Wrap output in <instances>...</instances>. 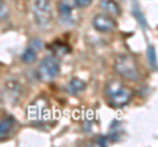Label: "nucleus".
Instances as JSON below:
<instances>
[{
    "label": "nucleus",
    "mask_w": 158,
    "mask_h": 147,
    "mask_svg": "<svg viewBox=\"0 0 158 147\" xmlns=\"http://www.w3.org/2000/svg\"><path fill=\"white\" fill-rule=\"evenodd\" d=\"M104 96L108 105L111 108H115V109H118V108H123L131 102L133 97V89L124 84L121 80L112 79L106 83Z\"/></svg>",
    "instance_id": "f257e3e1"
},
{
    "label": "nucleus",
    "mask_w": 158,
    "mask_h": 147,
    "mask_svg": "<svg viewBox=\"0 0 158 147\" xmlns=\"http://www.w3.org/2000/svg\"><path fill=\"white\" fill-rule=\"evenodd\" d=\"M113 70L120 77L129 81H137L140 79V70L135 58L129 54H120L113 63Z\"/></svg>",
    "instance_id": "f03ea898"
},
{
    "label": "nucleus",
    "mask_w": 158,
    "mask_h": 147,
    "mask_svg": "<svg viewBox=\"0 0 158 147\" xmlns=\"http://www.w3.org/2000/svg\"><path fill=\"white\" fill-rule=\"evenodd\" d=\"M32 11L34 21L40 28L48 29L52 26L54 18L52 0H34Z\"/></svg>",
    "instance_id": "7ed1b4c3"
},
{
    "label": "nucleus",
    "mask_w": 158,
    "mask_h": 147,
    "mask_svg": "<svg viewBox=\"0 0 158 147\" xmlns=\"http://www.w3.org/2000/svg\"><path fill=\"white\" fill-rule=\"evenodd\" d=\"M59 71H61V65L58 58L56 55H46L40 62L36 72L40 80L50 81L59 75Z\"/></svg>",
    "instance_id": "20e7f679"
},
{
    "label": "nucleus",
    "mask_w": 158,
    "mask_h": 147,
    "mask_svg": "<svg viewBox=\"0 0 158 147\" xmlns=\"http://www.w3.org/2000/svg\"><path fill=\"white\" fill-rule=\"evenodd\" d=\"M92 26L99 33H112L116 30L117 22L113 18V16L108 13H98L92 18Z\"/></svg>",
    "instance_id": "39448f33"
},
{
    "label": "nucleus",
    "mask_w": 158,
    "mask_h": 147,
    "mask_svg": "<svg viewBox=\"0 0 158 147\" xmlns=\"http://www.w3.org/2000/svg\"><path fill=\"white\" fill-rule=\"evenodd\" d=\"M57 8H58V13L61 16L62 21L65 24H75V11L77 8H79L77 6V2L75 0H59L58 4H57Z\"/></svg>",
    "instance_id": "423d86ee"
},
{
    "label": "nucleus",
    "mask_w": 158,
    "mask_h": 147,
    "mask_svg": "<svg viewBox=\"0 0 158 147\" xmlns=\"http://www.w3.org/2000/svg\"><path fill=\"white\" fill-rule=\"evenodd\" d=\"M21 93H23V88L17 80H7L4 83L3 96H4V100L11 102V105L16 104L19 99L21 97Z\"/></svg>",
    "instance_id": "0eeeda50"
},
{
    "label": "nucleus",
    "mask_w": 158,
    "mask_h": 147,
    "mask_svg": "<svg viewBox=\"0 0 158 147\" xmlns=\"http://www.w3.org/2000/svg\"><path fill=\"white\" fill-rule=\"evenodd\" d=\"M41 49H42V41L40 40V38H33V40L29 42V46L21 54V61L25 63V65H33V63L37 61L38 51L41 50Z\"/></svg>",
    "instance_id": "6e6552de"
},
{
    "label": "nucleus",
    "mask_w": 158,
    "mask_h": 147,
    "mask_svg": "<svg viewBox=\"0 0 158 147\" xmlns=\"http://www.w3.org/2000/svg\"><path fill=\"white\" fill-rule=\"evenodd\" d=\"M15 126H16V120L12 116H7L0 120V141L7 138Z\"/></svg>",
    "instance_id": "1a4fd4ad"
},
{
    "label": "nucleus",
    "mask_w": 158,
    "mask_h": 147,
    "mask_svg": "<svg viewBox=\"0 0 158 147\" xmlns=\"http://www.w3.org/2000/svg\"><path fill=\"white\" fill-rule=\"evenodd\" d=\"M86 88H87L86 81L79 79V77H73V79H70V81L67 83V91L70 92L73 96H78V95L83 93V92L86 91Z\"/></svg>",
    "instance_id": "9d476101"
},
{
    "label": "nucleus",
    "mask_w": 158,
    "mask_h": 147,
    "mask_svg": "<svg viewBox=\"0 0 158 147\" xmlns=\"http://www.w3.org/2000/svg\"><path fill=\"white\" fill-rule=\"evenodd\" d=\"M99 6L102 9H104L106 13L111 14V16H120L121 14V7L115 0H102Z\"/></svg>",
    "instance_id": "9b49d317"
},
{
    "label": "nucleus",
    "mask_w": 158,
    "mask_h": 147,
    "mask_svg": "<svg viewBox=\"0 0 158 147\" xmlns=\"http://www.w3.org/2000/svg\"><path fill=\"white\" fill-rule=\"evenodd\" d=\"M148 59H149L152 68L154 71H157V54H156V49L153 45H149V47H148Z\"/></svg>",
    "instance_id": "f8f14e48"
},
{
    "label": "nucleus",
    "mask_w": 158,
    "mask_h": 147,
    "mask_svg": "<svg viewBox=\"0 0 158 147\" xmlns=\"http://www.w3.org/2000/svg\"><path fill=\"white\" fill-rule=\"evenodd\" d=\"M133 6H135V7L132 8L133 16H135V17L137 18V20H138V22H140L141 25H144V28H146V21H145V17H144V16H142V14H141V12H140V8H138V4L135 2V3H133Z\"/></svg>",
    "instance_id": "ddd939ff"
},
{
    "label": "nucleus",
    "mask_w": 158,
    "mask_h": 147,
    "mask_svg": "<svg viewBox=\"0 0 158 147\" xmlns=\"http://www.w3.org/2000/svg\"><path fill=\"white\" fill-rule=\"evenodd\" d=\"M77 2V6L79 8H87V7H90L94 0H75Z\"/></svg>",
    "instance_id": "4468645a"
},
{
    "label": "nucleus",
    "mask_w": 158,
    "mask_h": 147,
    "mask_svg": "<svg viewBox=\"0 0 158 147\" xmlns=\"http://www.w3.org/2000/svg\"><path fill=\"white\" fill-rule=\"evenodd\" d=\"M7 7L4 6V4H0V18H4L6 17V14H7Z\"/></svg>",
    "instance_id": "2eb2a0df"
}]
</instances>
